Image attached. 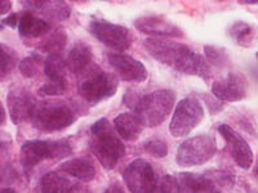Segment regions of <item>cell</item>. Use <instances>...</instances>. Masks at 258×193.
<instances>
[{
    "instance_id": "6da1fadb",
    "label": "cell",
    "mask_w": 258,
    "mask_h": 193,
    "mask_svg": "<svg viewBox=\"0 0 258 193\" xmlns=\"http://www.w3.org/2000/svg\"><path fill=\"white\" fill-rule=\"evenodd\" d=\"M144 47L153 58L178 72L197 75L203 79H208L211 75V68L206 58L186 45L165 39L150 38L144 41Z\"/></svg>"
},
{
    "instance_id": "7a4b0ae2",
    "label": "cell",
    "mask_w": 258,
    "mask_h": 193,
    "mask_svg": "<svg viewBox=\"0 0 258 193\" xmlns=\"http://www.w3.org/2000/svg\"><path fill=\"white\" fill-rule=\"evenodd\" d=\"M93 139L91 143L92 152L100 160L105 169H114L117 161L125 153V147L117 135L110 128L109 121L100 119L92 126Z\"/></svg>"
},
{
    "instance_id": "3957f363",
    "label": "cell",
    "mask_w": 258,
    "mask_h": 193,
    "mask_svg": "<svg viewBox=\"0 0 258 193\" xmlns=\"http://www.w3.org/2000/svg\"><path fill=\"white\" fill-rule=\"evenodd\" d=\"M176 102V93L173 90L161 89L142 96L136 105V115L140 117L145 126L155 128L163 124Z\"/></svg>"
},
{
    "instance_id": "277c9868",
    "label": "cell",
    "mask_w": 258,
    "mask_h": 193,
    "mask_svg": "<svg viewBox=\"0 0 258 193\" xmlns=\"http://www.w3.org/2000/svg\"><path fill=\"white\" fill-rule=\"evenodd\" d=\"M73 152L68 141H29L21 147V164L29 173L41 161L66 157Z\"/></svg>"
},
{
    "instance_id": "5b68a950",
    "label": "cell",
    "mask_w": 258,
    "mask_h": 193,
    "mask_svg": "<svg viewBox=\"0 0 258 193\" xmlns=\"http://www.w3.org/2000/svg\"><path fill=\"white\" fill-rule=\"evenodd\" d=\"M31 120L34 126L43 132H57L69 128L75 121V115L63 103H45L43 106L36 105Z\"/></svg>"
},
{
    "instance_id": "8992f818",
    "label": "cell",
    "mask_w": 258,
    "mask_h": 193,
    "mask_svg": "<svg viewBox=\"0 0 258 193\" xmlns=\"http://www.w3.org/2000/svg\"><path fill=\"white\" fill-rule=\"evenodd\" d=\"M203 117H204V110L202 103L194 96L183 98L174 110L169 125L170 134L176 138L190 134L202 123Z\"/></svg>"
},
{
    "instance_id": "52a82bcc",
    "label": "cell",
    "mask_w": 258,
    "mask_h": 193,
    "mask_svg": "<svg viewBox=\"0 0 258 193\" xmlns=\"http://www.w3.org/2000/svg\"><path fill=\"white\" fill-rule=\"evenodd\" d=\"M217 151L216 141L209 135H198L187 139L179 146L177 164L179 166H195L211 160Z\"/></svg>"
},
{
    "instance_id": "ba28073f",
    "label": "cell",
    "mask_w": 258,
    "mask_h": 193,
    "mask_svg": "<svg viewBox=\"0 0 258 193\" xmlns=\"http://www.w3.org/2000/svg\"><path fill=\"white\" fill-rule=\"evenodd\" d=\"M116 77L101 70L91 72L79 84L80 95L91 105H96L106 98L112 96L116 93Z\"/></svg>"
},
{
    "instance_id": "9c48e42d",
    "label": "cell",
    "mask_w": 258,
    "mask_h": 193,
    "mask_svg": "<svg viewBox=\"0 0 258 193\" xmlns=\"http://www.w3.org/2000/svg\"><path fill=\"white\" fill-rule=\"evenodd\" d=\"M89 31L103 45L116 52H124L132 44V35L128 29L107 21H92Z\"/></svg>"
},
{
    "instance_id": "30bf717a",
    "label": "cell",
    "mask_w": 258,
    "mask_h": 193,
    "mask_svg": "<svg viewBox=\"0 0 258 193\" xmlns=\"http://www.w3.org/2000/svg\"><path fill=\"white\" fill-rule=\"evenodd\" d=\"M123 179L131 193H155L156 176L153 166L145 160H135L128 165Z\"/></svg>"
},
{
    "instance_id": "8fae6325",
    "label": "cell",
    "mask_w": 258,
    "mask_h": 193,
    "mask_svg": "<svg viewBox=\"0 0 258 193\" xmlns=\"http://www.w3.org/2000/svg\"><path fill=\"white\" fill-rule=\"evenodd\" d=\"M111 67L117 76L124 81L142 82L147 79V70L144 63L126 54H109L107 56Z\"/></svg>"
},
{
    "instance_id": "7c38bea8",
    "label": "cell",
    "mask_w": 258,
    "mask_h": 193,
    "mask_svg": "<svg viewBox=\"0 0 258 193\" xmlns=\"http://www.w3.org/2000/svg\"><path fill=\"white\" fill-rule=\"evenodd\" d=\"M218 132L221 133V135L225 138V141L229 144L235 162L241 169H249L253 164V152L245 139L226 124L218 126Z\"/></svg>"
},
{
    "instance_id": "4fadbf2b",
    "label": "cell",
    "mask_w": 258,
    "mask_h": 193,
    "mask_svg": "<svg viewBox=\"0 0 258 193\" xmlns=\"http://www.w3.org/2000/svg\"><path fill=\"white\" fill-rule=\"evenodd\" d=\"M213 95L222 102H238L245 96L246 81L239 73H229L225 79L214 81Z\"/></svg>"
},
{
    "instance_id": "5bb4252c",
    "label": "cell",
    "mask_w": 258,
    "mask_h": 193,
    "mask_svg": "<svg viewBox=\"0 0 258 193\" xmlns=\"http://www.w3.org/2000/svg\"><path fill=\"white\" fill-rule=\"evenodd\" d=\"M36 109L34 96L22 88L13 89L8 95V110L11 119L15 124L30 120Z\"/></svg>"
},
{
    "instance_id": "9a60e30c",
    "label": "cell",
    "mask_w": 258,
    "mask_h": 193,
    "mask_svg": "<svg viewBox=\"0 0 258 193\" xmlns=\"http://www.w3.org/2000/svg\"><path fill=\"white\" fill-rule=\"evenodd\" d=\"M135 27L138 31L147 34V35L172 36V38H179L183 35L179 27L172 24L170 21L165 20L164 17H158V16L138 18L135 21Z\"/></svg>"
},
{
    "instance_id": "2e32d148",
    "label": "cell",
    "mask_w": 258,
    "mask_h": 193,
    "mask_svg": "<svg viewBox=\"0 0 258 193\" xmlns=\"http://www.w3.org/2000/svg\"><path fill=\"white\" fill-rule=\"evenodd\" d=\"M92 61V50L91 47L84 43H77L71 48L68 54V59L64 61L66 67L75 75H82Z\"/></svg>"
},
{
    "instance_id": "e0dca14e",
    "label": "cell",
    "mask_w": 258,
    "mask_h": 193,
    "mask_svg": "<svg viewBox=\"0 0 258 193\" xmlns=\"http://www.w3.org/2000/svg\"><path fill=\"white\" fill-rule=\"evenodd\" d=\"M116 133L125 141H136L144 129V124L136 114H121L114 120Z\"/></svg>"
},
{
    "instance_id": "ac0fdd59",
    "label": "cell",
    "mask_w": 258,
    "mask_h": 193,
    "mask_svg": "<svg viewBox=\"0 0 258 193\" xmlns=\"http://www.w3.org/2000/svg\"><path fill=\"white\" fill-rule=\"evenodd\" d=\"M59 169L83 181H91L96 176V167L93 162L84 157L69 160L68 162L62 164Z\"/></svg>"
},
{
    "instance_id": "d6986e66",
    "label": "cell",
    "mask_w": 258,
    "mask_h": 193,
    "mask_svg": "<svg viewBox=\"0 0 258 193\" xmlns=\"http://www.w3.org/2000/svg\"><path fill=\"white\" fill-rule=\"evenodd\" d=\"M50 30V25L47 21L34 17L31 13H25L18 22V31L26 38H39Z\"/></svg>"
},
{
    "instance_id": "ffe728a7",
    "label": "cell",
    "mask_w": 258,
    "mask_h": 193,
    "mask_svg": "<svg viewBox=\"0 0 258 193\" xmlns=\"http://www.w3.org/2000/svg\"><path fill=\"white\" fill-rule=\"evenodd\" d=\"M179 178V188L186 193H218L209 179L197 174L183 173Z\"/></svg>"
},
{
    "instance_id": "44dd1931",
    "label": "cell",
    "mask_w": 258,
    "mask_h": 193,
    "mask_svg": "<svg viewBox=\"0 0 258 193\" xmlns=\"http://www.w3.org/2000/svg\"><path fill=\"white\" fill-rule=\"evenodd\" d=\"M66 63L61 56H49L45 61L44 71L50 82L62 85L68 88V80H66Z\"/></svg>"
},
{
    "instance_id": "7402d4cb",
    "label": "cell",
    "mask_w": 258,
    "mask_h": 193,
    "mask_svg": "<svg viewBox=\"0 0 258 193\" xmlns=\"http://www.w3.org/2000/svg\"><path fill=\"white\" fill-rule=\"evenodd\" d=\"M32 8L43 11V13L57 21H63L70 17V7L63 2H30Z\"/></svg>"
},
{
    "instance_id": "603a6c76",
    "label": "cell",
    "mask_w": 258,
    "mask_h": 193,
    "mask_svg": "<svg viewBox=\"0 0 258 193\" xmlns=\"http://www.w3.org/2000/svg\"><path fill=\"white\" fill-rule=\"evenodd\" d=\"M70 181L57 173H47L40 180L41 193H68Z\"/></svg>"
},
{
    "instance_id": "cb8c5ba5",
    "label": "cell",
    "mask_w": 258,
    "mask_h": 193,
    "mask_svg": "<svg viewBox=\"0 0 258 193\" xmlns=\"http://www.w3.org/2000/svg\"><path fill=\"white\" fill-rule=\"evenodd\" d=\"M16 176H17V173L11 165L8 149L6 144L0 143V183H11L15 180Z\"/></svg>"
},
{
    "instance_id": "d4e9b609",
    "label": "cell",
    "mask_w": 258,
    "mask_h": 193,
    "mask_svg": "<svg viewBox=\"0 0 258 193\" xmlns=\"http://www.w3.org/2000/svg\"><path fill=\"white\" fill-rule=\"evenodd\" d=\"M66 43H68V36L63 30L59 29L45 41L43 50L49 53V56H61V52L66 47Z\"/></svg>"
},
{
    "instance_id": "484cf974",
    "label": "cell",
    "mask_w": 258,
    "mask_h": 193,
    "mask_svg": "<svg viewBox=\"0 0 258 193\" xmlns=\"http://www.w3.org/2000/svg\"><path fill=\"white\" fill-rule=\"evenodd\" d=\"M15 66V54L11 49L0 45V81L8 76Z\"/></svg>"
},
{
    "instance_id": "4316f807",
    "label": "cell",
    "mask_w": 258,
    "mask_h": 193,
    "mask_svg": "<svg viewBox=\"0 0 258 193\" xmlns=\"http://www.w3.org/2000/svg\"><path fill=\"white\" fill-rule=\"evenodd\" d=\"M41 61V57L39 54H32L27 58L22 59L20 63V71L25 77L35 76L39 71V63Z\"/></svg>"
},
{
    "instance_id": "83f0119b",
    "label": "cell",
    "mask_w": 258,
    "mask_h": 193,
    "mask_svg": "<svg viewBox=\"0 0 258 193\" xmlns=\"http://www.w3.org/2000/svg\"><path fill=\"white\" fill-rule=\"evenodd\" d=\"M204 50H206V54L207 57H208L209 62H211L213 66H225L226 62L229 61L227 54L223 53V50L218 49V48L206 45V47H204Z\"/></svg>"
},
{
    "instance_id": "f1b7e54d",
    "label": "cell",
    "mask_w": 258,
    "mask_h": 193,
    "mask_svg": "<svg viewBox=\"0 0 258 193\" xmlns=\"http://www.w3.org/2000/svg\"><path fill=\"white\" fill-rule=\"evenodd\" d=\"M145 151L147 153H150L154 157H165L168 153L167 144L163 141H159V139H153V141L145 143Z\"/></svg>"
},
{
    "instance_id": "f546056e",
    "label": "cell",
    "mask_w": 258,
    "mask_h": 193,
    "mask_svg": "<svg viewBox=\"0 0 258 193\" xmlns=\"http://www.w3.org/2000/svg\"><path fill=\"white\" fill-rule=\"evenodd\" d=\"M250 34H252V29L245 22H238L231 29V36L238 41L239 44H243L244 41L246 40V38L250 36Z\"/></svg>"
},
{
    "instance_id": "4dcf8cb0",
    "label": "cell",
    "mask_w": 258,
    "mask_h": 193,
    "mask_svg": "<svg viewBox=\"0 0 258 193\" xmlns=\"http://www.w3.org/2000/svg\"><path fill=\"white\" fill-rule=\"evenodd\" d=\"M158 193H181L177 179L172 175H165L161 180Z\"/></svg>"
},
{
    "instance_id": "1f68e13d",
    "label": "cell",
    "mask_w": 258,
    "mask_h": 193,
    "mask_svg": "<svg viewBox=\"0 0 258 193\" xmlns=\"http://www.w3.org/2000/svg\"><path fill=\"white\" fill-rule=\"evenodd\" d=\"M66 86H62V85L54 84V82H48L44 84L39 89V94L40 95H61L66 91Z\"/></svg>"
},
{
    "instance_id": "d6a6232c",
    "label": "cell",
    "mask_w": 258,
    "mask_h": 193,
    "mask_svg": "<svg viewBox=\"0 0 258 193\" xmlns=\"http://www.w3.org/2000/svg\"><path fill=\"white\" fill-rule=\"evenodd\" d=\"M11 9H12V2L0 0V15H6V13L11 12Z\"/></svg>"
},
{
    "instance_id": "836d02e7",
    "label": "cell",
    "mask_w": 258,
    "mask_h": 193,
    "mask_svg": "<svg viewBox=\"0 0 258 193\" xmlns=\"http://www.w3.org/2000/svg\"><path fill=\"white\" fill-rule=\"evenodd\" d=\"M4 24L8 25V26L11 27H16V25H17V22H20L18 21V15H16V13H13V15H11L9 17H7L6 20L3 21Z\"/></svg>"
},
{
    "instance_id": "e575fe53",
    "label": "cell",
    "mask_w": 258,
    "mask_h": 193,
    "mask_svg": "<svg viewBox=\"0 0 258 193\" xmlns=\"http://www.w3.org/2000/svg\"><path fill=\"white\" fill-rule=\"evenodd\" d=\"M68 193H89V190L82 184H75L73 187H70V189L68 190Z\"/></svg>"
},
{
    "instance_id": "d590c367",
    "label": "cell",
    "mask_w": 258,
    "mask_h": 193,
    "mask_svg": "<svg viewBox=\"0 0 258 193\" xmlns=\"http://www.w3.org/2000/svg\"><path fill=\"white\" fill-rule=\"evenodd\" d=\"M103 193H123V189H121L119 183H114V184L110 185V187L107 188Z\"/></svg>"
},
{
    "instance_id": "8d00e7d4",
    "label": "cell",
    "mask_w": 258,
    "mask_h": 193,
    "mask_svg": "<svg viewBox=\"0 0 258 193\" xmlns=\"http://www.w3.org/2000/svg\"><path fill=\"white\" fill-rule=\"evenodd\" d=\"M6 123V110H4L3 105L0 103V125H3Z\"/></svg>"
},
{
    "instance_id": "74e56055",
    "label": "cell",
    "mask_w": 258,
    "mask_h": 193,
    "mask_svg": "<svg viewBox=\"0 0 258 193\" xmlns=\"http://www.w3.org/2000/svg\"><path fill=\"white\" fill-rule=\"evenodd\" d=\"M0 193H17L12 188H0Z\"/></svg>"
},
{
    "instance_id": "f35d334b",
    "label": "cell",
    "mask_w": 258,
    "mask_h": 193,
    "mask_svg": "<svg viewBox=\"0 0 258 193\" xmlns=\"http://www.w3.org/2000/svg\"><path fill=\"white\" fill-rule=\"evenodd\" d=\"M2 30H3V25L0 24V31H2Z\"/></svg>"
},
{
    "instance_id": "ab89813d",
    "label": "cell",
    "mask_w": 258,
    "mask_h": 193,
    "mask_svg": "<svg viewBox=\"0 0 258 193\" xmlns=\"http://www.w3.org/2000/svg\"><path fill=\"white\" fill-rule=\"evenodd\" d=\"M257 59H258V53H257Z\"/></svg>"
}]
</instances>
